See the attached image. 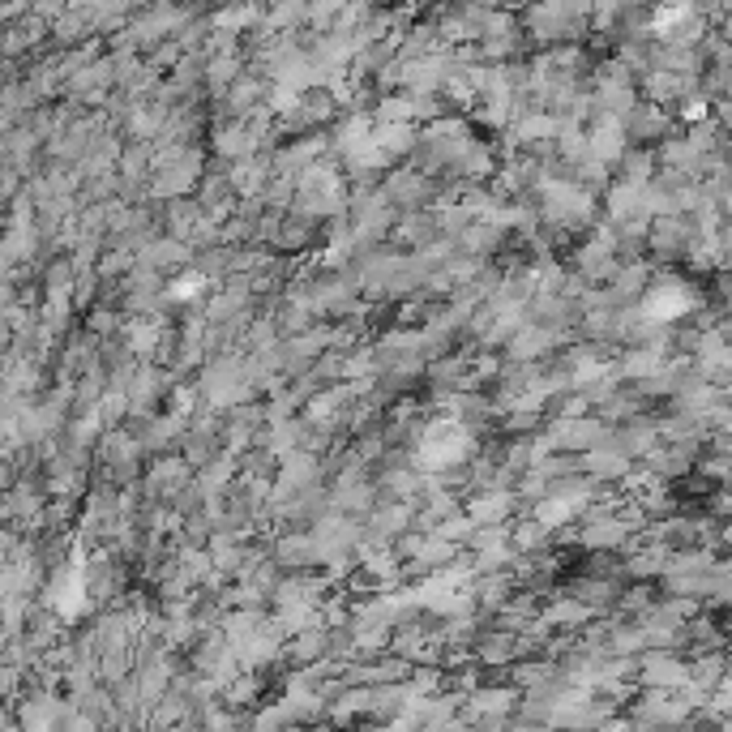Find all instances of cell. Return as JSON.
Wrapping results in <instances>:
<instances>
[{"mask_svg":"<svg viewBox=\"0 0 732 732\" xmlns=\"http://www.w3.org/2000/svg\"><path fill=\"white\" fill-rule=\"evenodd\" d=\"M262 698H266V677L262 673H236L219 690V707L232 711V715H244V711L262 707Z\"/></svg>","mask_w":732,"mask_h":732,"instance_id":"obj_1","label":"cell"},{"mask_svg":"<svg viewBox=\"0 0 732 732\" xmlns=\"http://www.w3.org/2000/svg\"><path fill=\"white\" fill-rule=\"evenodd\" d=\"M548 347H553V330H544V326H531V330H514V339H510V356L514 360H536V356H544Z\"/></svg>","mask_w":732,"mask_h":732,"instance_id":"obj_2","label":"cell"},{"mask_svg":"<svg viewBox=\"0 0 732 732\" xmlns=\"http://www.w3.org/2000/svg\"><path fill=\"white\" fill-rule=\"evenodd\" d=\"M510 506H514V497L506 488H497L493 497H480L476 506H471V523H501V518L510 514Z\"/></svg>","mask_w":732,"mask_h":732,"instance_id":"obj_3","label":"cell"},{"mask_svg":"<svg viewBox=\"0 0 732 732\" xmlns=\"http://www.w3.org/2000/svg\"><path fill=\"white\" fill-rule=\"evenodd\" d=\"M373 527L381 531V536H394V531L411 527V518H407V510H403V506H394V510H381V514L373 518Z\"/></svg>","mask_w":732,"mask_h":732,"instance_id":"obj_4","label":"cell"}]
</instances>
